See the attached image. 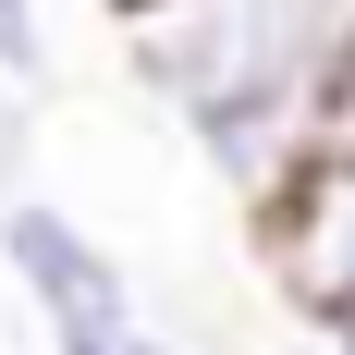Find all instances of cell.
Returning a JSON list of instances; mask_svg holds the SVG:
<instances>
[{
  "label": "cell",
  "mask_w": 355,
  "mask_h": 355,
  "mask_svg": "<svg viewBox=\"0 0 355 355\" xmlns=\"http://www.w3.org/2000/svg\"><path fill=\"white\" fill-rule=\"evenodd\" d=\"M110 12H123V25H135V12H159V0H110Z\"/></svg>",
  "instance_id": "7"
},
{
  "label": "cell",
  "mask_w": 355,
  "mask_h": 355,
  "mask_svg": "<svg viewBox=\"0 0 355 355\" xmlns=\"http://www.w3.org/2000/svg\"><path fill=\"white\" fill-rule=\"evenodd\" d=\"M49 355H184L159 319H123V331H86V343H49Z\"/></svg>",
  "instance_id": "6"
},
{
  "label": "cell",
  "mask_w": 355,
  "mask_h": 355,
  "mask_svg": "<svg viewBox=\"0 0 355 355\" xmlns=\"http://www.w3.org/2000/svg\"><path fill=\"white\" fill-rule=\"evenodd\" d=\"M37 110H12V98H0V209H25V196H37Z\"/></svg>",
  "instance_id": "5"
},
{
  "label": "cell",
  "mask_w": 355,
  "mask_h": 355,
  "mask_svg": "<svg viewBox=\"0 0 355 355\" xmlns=\"http://www.w3.org/2000/svg\"><path fill=\"white\" fill-rule=\"evenodd\" d=\"M123 62L184 123V147L245 209H270L319 147L331 73L355 62V0H159L123 25Z\"/></svg>",
  "instance_id": "1"
},
{
  "label": "cell",
  "mask_w": 355,
  "mask_h": 355,
  "mask_svg": "<svg viewBox=\"0 0 355 355\" xmlns=\"http://www.w3.org/2000/svg\"><path fill=\"white\" fill-rule=\"evenodd\" d=\"M0 86H12V98L49 86V12H37V0H0Z\"/></svg>",
  "instance_id": "4"
},
{
  "label": "cell",
  "mask_w": 355,
  "mask_h": 355,
  "mask_svg": "<svg viewBox=\"0 0 355 355\" xmlns=\"http://www.w3.org/2000/svg\"><path fill=\"white\" fill-rule=\"evenodd\" d=\"M294 355H331V343H294Z\"/></svg>",
  "instance_id": "8"
},
{
  "label": "cell",
  "mask_w": 355,
  "mask_h": 355,
  "mask_svg": "<svg viewBox=\"0 0 355 355\" xmlns=\"http://www.w3.org/2000/svg\"><path fill=\"white\" fill-rule=\"evenodd\" d=\"M0 282H12V306L37 319V343H86V331H123L147 319L135 270L86 233V220L62 209V196H25V209H0Z\"/></svg>",
  "instance_id": "2"
},
{
  "label": "cell",
  "mask_w": 355,
  "mask_h": 355,
  "mask_svg": "<svg viewBox=\"0 0 355 355\" xmlns=\"http://www.w3.org/2000/svg\"><path fill=\"white\" fill-rule=\"evenodd\" d=\"M257 257H270L294 331L343 319L355 306V159H306V172L257 209Z\"/></svg>",
  "instance_id": "3"
}]
</instances>
